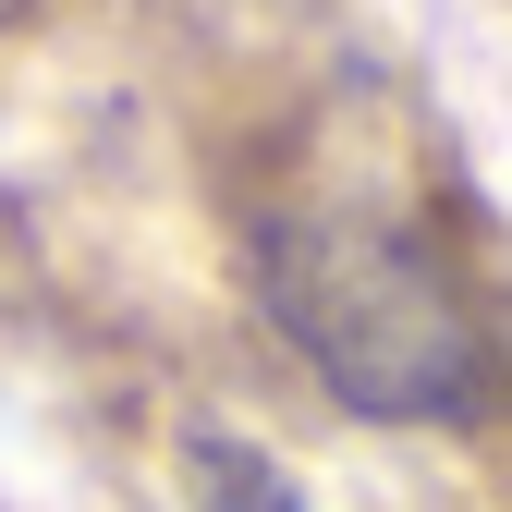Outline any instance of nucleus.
<instances>
[{"mask_svg":"<svg viewBox=\"0 0 512 512\" xmlns=\"http://www.w3.org/2000/svg\"><path fill=\"white\" fill-rule=\"evenodd\" d=\"M208 512H305L256 452H208Z\"/></svg>","mask_w":512,"mask_h":512,"instance_id":"2","label":"nucleus"},{"mask_svg":"<svg viewBox=\"0 0 512 512\" xmlns=\"http://www.w3.org/2000/svg\"><path fill=\"white\" fill-rule=\"evenodd\" d=\"M269 305L317 354V378L366 415H464L476 403V330L452 317L439 269L391 220H281Z\"/></svg>","mask_w":512,"mask_h":512,"instance_id":"1","label":"nucleus"}]
</instances>
